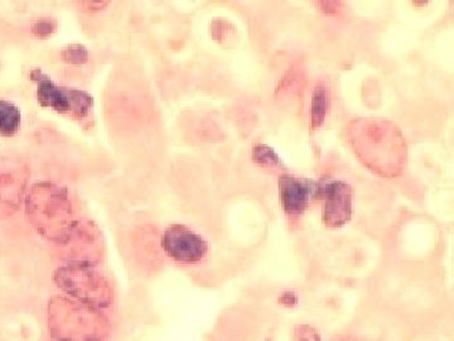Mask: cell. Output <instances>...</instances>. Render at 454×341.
<instances>
[{
  "mask_svg": "<svg viewBox=\"0 0 454 341\" xmlns=\"http://www.w3.org/2000/svg\"><path fill=\"white\" fill-rule=\"evenodd\" d=\"M27 215L41 235L62 244L70 238L77 224L68 194L55 185L40 184L33 187L27 200Z\"/></svg>",
  "mask_w": 454,
  "mask_h": 341,
  "instance_id": "6da1fadb",
  "label": "cell"
},
{
  "mask_svg": "<svg viewBox=\"0 0 454 341\" xmlns=\"http://www.w3.org/2000/svg\"><path fill=\"white\" fill-rule=\"evenodd\" d=\"M49 321L50 333L57 341H106V316L82 302L52 298Z\"/></svg>",
  "mask_w": 454,
  "mask_h": 341,
  "instance_id": "7a4b0ae2",
  "label": "cell"
},
{
  "mask_svg": "<svg viewBox=\"0 0 454 341\" xmlns=\"http://www.w3.org/2000/svg\"><path fill=\"white\" fill-rule=\"evenodd\" d=\"M56 283L74 300L98 310L106 309L113 301L110 284L91 266L71 265L57 269Z\"/></svg>",
  "mask_w": 454,
  "mask_h": 341,
  "instance_id": "3957f363",
  "label": "cell"
},
{
  "mask_svg": "<svg viewBox=\"0 0 454 341\" xmlns=\"http://www.w3.org/2000/svg\"><path fill=\"white\" fill-rule=\"evenodd\" d=\"M32 77L37 83V98L42 107H51L61 114H68L74 118H83L91 109L92 98L88 92L59 88L38 70L33 71Z\"/></svg>",
  "mask_w": 454,
  "mask_h": 341,
  "instance_id": "277c9868",
  "label": "cell"
},
{
  "mask_svg": "<svg viewBox=\"0 0 454 341\" xmlns=\"http://www.w3.org/2000/svg\"><path fill=\"white\" fill-rule=\"evenodd\" d=\"M162 245L169 258L184 265L201 262L208 250L201 235L181 224H175L164 232Z\"/></svg>",
  "mask_w": 454,
  "mask_h": 341,
  "instance_id": "5b68a950",
  "label": "cell"
},
{
  "mask_svg": "<svg viewBox=\"0 0 454 341\" xmlns=\"http://www.w3.org/2000/svg\"><path fill=\"white\" fill-rule=\"evenodd\" d=\"M26 182L27 170L22 163L0 160V218L17 210Z\"/></svg>",
  "mask_w": 454,
  "mask_h": 341,
  "instance_id": "8992f818",
  "label": "cell"
},
{
  "mask_svg": "<svg viewBox=\"0 0 454 341\" xmlns=\"http://www.w3.org/2000/svg\"><path fill=\"white\" fill-rule=\"evenodd\" d=\"M325 205L324 220L325 226L340 227L345 226L352 214V190L346 182L333 181L325 187Z\"/></svg>",
  "mask_w": 454,
  "mask_h": 341,
  "instance_id": "52a82bcc",
  "label": "cell"
},
{
  "mask_svg": "<svg viewBox=\"0 0 454 341\" xmlns=\"http://www.w3.org/2000/svg\"><path fill=\"white\" fill-rule=\"evenodd\" d=\"M315 185L309 181L284 175L280 178V199L284 211L288 215H301L309 206Z\"/></svg>",
  "mask_w": 454,
  "mask_h": 341,
  "instance_id": "ba28073f",
  "label": "cell"
},
{
  "mask_svg": "<svg viewBox=\"0 0 454 341\" xmlns=\"http://www.w3.org/2000/svg\"><path fill=\"white\" fill-rule=\"evenodd\" d=\"M20 109L11 101L0 99V134L12 137L17 133L20 125Z\"/></svg>",
  "mask_w": 454,
  "mask_h": 341,
  "instance_id": "9c48e42d",
  "label": "cell"
},
{
  "mask_svg": "<svg viewBox=\"0 0 454 341\" xmlns=\"http://www.w3.org/2000/svg\"><path fill=\"white\" fill-rule=\"evenodd\" d=\"M328 109V92L324 85L315 89L312 97V127L318 128L325 121Z\"/></svg>",
  "mask_w": 454,
  "mask_h": 341,
  "instance_id": "30bf717a",
  "label": "cell"
},
{
  "mask_svg": "<svg viewBox=\"0 0 454 341\" xmlns=\"http://www.w3.org/2000/svg\"><path fill=\"white\" fill-rule=\"evenodd\" d=\"M254 158H255L256 163L264 164V166H276L280 163L276 152L265 146L255 147Z\"/></svg>",
  "mask_w": 454,
  "mask_h": 341,
  "instance_id": "8fae6325",
  "label": "cell"
},
{
  "mask_svg": "<svg viewBox=\"0 0 454 341\" xmlns=\"http://www.w3.org/2000/svg\"><path fill=\"white\" fill-rule=\"evenodd\" d=\"M62 55H64L65 61L71 62V64H83L88 59V51L79 44L67 47Z\"/></svg>",
  "mask_w": 454,
  "mask_h": 341,
  "instance_id": "7c38bea8",
  "label": "cell"
},
{
  "mask_svg": "<svg viewBox=\"0 0 454 341\" xmlns=\"http://www.w3.org/2000/svg\"><path fill=\"white\" fill-rule=\"evenodd\" d=\"M55 25L51 20H41L35 26V33L38 36H47L53 32Z\"/></svg>",
  "mask_w": 454,
  "mask_h": 341,
  "instance_id": "4fadbf2b",
  "label": "cell"
},
{
  "mask_svg": "<svg viewBox=\"0 0 454 341\" xmlns=\"http://www.w3.org/2000/svg\"><path fill=\"white\" fill-rule=\"evenodd\" d=\"M53 341H57V340H53Z\"/></svg>",
  "mask_w": 454,
  "mask_h": 341,
  "instance_id": "5bb4252c",
  "label": "cell"
}]
</instances>
